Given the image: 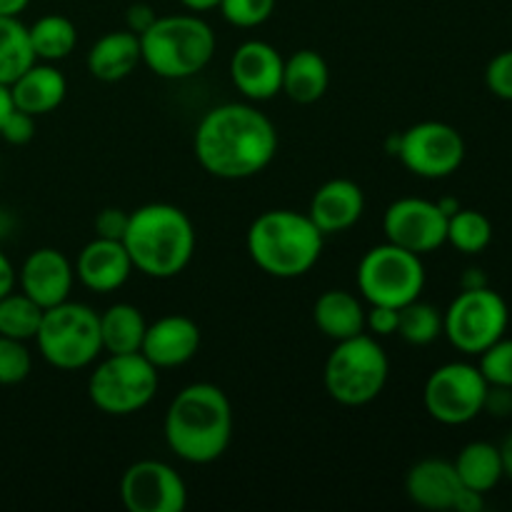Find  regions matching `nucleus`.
<instances>
[{
    "instance_id": "obj_43",
    "label": "nucleus",
    "mask_w": 512,
    "mask_h": 512,
    "mask_svg": "<svg viewBox=\"0 0 512 512\" xmlns=\"http://www.w3.org/2000/svg\"><path fill=\"white\" fill-rule=\"evenodd\" d=\"M488 285V278L480 268H468L460 278V290H475V288H485Z\"/></svg>"
},
{
    "instance_id": "obj_36",
    "label": "nucleus",
    "mask_w": 512,
    "mask_h": 512,
    "mask_svg": "<svg viewBox=\"0 0 512 512\" xmlns=\"http://www.w3.org/2000/svg\"><path fill=\"white\" fill-rule=\"evenodd\" d=\"M35 135V115L23 113V110L13 108L8 118L0 125V138L10 145H25L30 143Z\"/></svg>"
},
{
    "instance_id": "obj_8",
    "label": "nucleus",
    "mask_w": 512,
    "mask_h": 512,
    "mask_svg": "<svg viewBox=\"0 0 512 512\" xmlns=\"http://www.w3.org/2000/svg\"><path fill=\"white\" fill-rule=\"evenodd\" d=\"M158 368L143 353L108 355L88 380V398L105 415H133L158 393Z\"/></svg>"
},
{
    "instance_id": "obj_19",
    "label": "nucleus",
    "mask_w": 512,
    "mask_h": 512,
    "mask_svg": "<svg viewBox=\"0 0 512 512\" xmlns=\"http://www.w3.org/2000/svg\"><path fill=\"white\" fill-rule=\"evenodd\" d=\"M365 213V195L355 180L333 178L315 190L310 200V220L323 235L345 233L353 228Z\"/></svg>"
},
{
    "instance_id": "obj_16",
    "label": "nucleus",
    "mask_w": 512,
    "mask_h": 512,
    "mask_svg": "<svg viewBox=\"0 0 512 512\" xmlns=\"http://www.w3.org/2000/svg\"><path fill=\"white\" fill-rule=\"evenodd\" d=\"M75 270L65 253L55 248H38L25 258L18 273L20 290L43 310L65 303L73 290Z\"/></svg>"
},
{
    "instance_id": "obj_11",
    "label": "nucleus",
    "mask_w": 512,
    "mask_h": 512,
    "mask_svg": "<svg viewBox=\"0 0 512 512\" xmlns=\"http://www.w3.org/2000/svg\"><path fill=\"white\" fill-rule=\"evenodd\" d=\"M488 380L470 363H448L433 370L423 390L425 410L443 425H465L483 413Z\"/></svg>"
},
{
    "instance_id": "obj_40",
    "label": "nucleus",
    "mask_w": 512,
    "mask_h": 512,
    "mask_svg": "<svg viewBox=\"0 0 512 512\" xmlns=\"http://www.w3.org/2000/svg\"><path fill=\"white\" fill-rule=\"evenodd\" d=\"M155 18H158V15H155V10L150 8L148 3L130 5L128 13H125V23H128V30H130V33H135V35H143L145 30H148L150 25L155 23Z\"/></svg>"
},
{
    "instance_id": "obj_18",
    "label": "nucleus",
    "mask_w": 512,
    "mask_h": 512,
    "mask_svg": "<svg viewBox=\"0 0 512 512\" xmlns=\"http://www.w3.org/2000/svg\"><path fill=\"white\" fill-rule=\"evenodd\" d=\"M133 270V260H130L123 240L108 238L90 240L80 250L78 263H75V275L80 278V283L95 293H113V290L123 288Z\"/></svg>"
},
{
    "instance_id": "obj_7",
    "label": "nucleus",
    "mask_w": 512,
    "mask_h": 512,
    "mask_svg": "<svg viewBox=\"0 0 512 512\" xmlns=\"http://www.w3.org/2000/svg\"><path fill=\"white\" fill-rule=\"evenodd\" d=\"M45 363L58 370H80L95 363L103 353L100 343V313L85 303L53 305L43 313L35 335Z\"/></svg>"
},
{
    "instance_id": "obj_3",
    "label": "nucleus",
    "mask_w": 512,
    "mask_h": 512,
    "mask_svg": "<svg viewBox=\"0 0 512 512\" xmlns=\"http://www.w3.org/2000/svg\"><path fill=\"white\" fill-rule=\"evenodd\" d=\"M123 245L138 273L155 280H170L183 273L193 260V220L178 205L148 203L130 213Z\"/></svg>"
},
{
    "instance_id": "obj_24",
    "label": "nucleus",
    "mask_w": 512,
    "mask_h": 512,
    "mask_svg": "<svg viewBox=\"0 0 512 512\" xmlns=\"http://www.w3.org/2000/svg\"><path fill=\"white\" fill-rule=\"evenodd\" d=\"M330 85L328 63L315 50H298L285 60L283 68V93L293 103L310 105L318 103Z\"/></svg>"
},
{
    "instance_id": "obj_37",
    "label": "nucleus",
    "mask_w": 512,
    "mask_h": 512,
    "mask_svg": "<svg viewBox=\"0 0 512 512\" xmlns=\"http://www.w3.org/2000/svg\"><path fill=\"white\" fill-rule=\"evenodd\" d=\"M365 330H370V335H378V338L398 333V308L370 305V310H365Z\"/></svg>"
},
{
    "instance_id": "obj_6",
    "label": "nucleus",
    "mask_w": 512,
    "mask_h": 512,
    "mask_svg": "<svg viewBox=\"0 0 512 512\" xmlns=\"http://www.w3.org/2000/svg\"><path fill=\"white\" fill-rule=\"evenodd\" d=\"M390 363L375 335L360 333L338 340L323 370V383L330 398L348 408L368 405L383 393Z\"/></svg>"
},
{
    "instance_id": "obj_14",
    "label": "nucleus",
    "mask_w": 512,
    "mask_h": 512,
    "mask_svg": "<svg viewBox=\"0 0 512 512\" xmlns=\"http://www.w3.org/2000/svg\"><path fill=\"white\" fill-rule=\"evenodd\" d=\"M120 500L130 512H183L188 488L168 463L138 460L123 473Z\"/></svg>"
},
{
    "instance_id": "obj_41",
    "label": "nucleus",
    "mask_w": 512,
    "mask_h": 512,
    "mask_svg": "<svg viewBox=\"0 0 512 512\" xmlns=\"http://www.w3.org/2000/svg\"><path fill=\"white\" fill-rule=\"evenodd\" d=\"M483 508H485V493H478V490H470V488L460 490L453 505V510L458 512H480Z\"/></svg>"
},
{
    "instance_id": "obj_27",
    "label": "nucleus",
    "mask_w": 512,
    "mask_h": 512,
    "mask_svg": "<svg viewBox=\"0 0 512 512\" xmlns=\"http://www.w3.org/2000/svg\"><path fill=\"white\" fill-rule=\"evenodd\" d=\"M28 33L35 60H45V63H58L68 58L78 45V28L68 15H43L30 25Z\"/></svg>"
},
{
    "instance_id": "obj_1",
    "label": "nucleus",
    "mask_w": 512,
    "mask_h": 512,
    "mask_svg": "<svg viewBox=\"0 0 512 512\" xmlns=\"http://www.w3.org/2000/svg\"><path fill=\"white\" fill-rule=\"evenodd\" d=\"M275 153L278 130L255 105H218L203 115L195 130V158L215 178H253L273 163Z\"/></svg>"
},
{
    "instance_id": "obj_4",
    "label": "nucleus",
    "mask_w": 512,
    "mask_h": 512,
    "mask_svg": "<svg viewBox=\"0 0 512 512\" xmlns=\"http://www.w3.org/2000/svg\"><path fill=\"white\" fill-rule=\"evenodd\" d=\"M325 235L308 213L265 210L248 228V255L263 273L290 280L310 273L323 253Z\"/></svg>"
},
{
    "instance_id": "obj_34",
    "label": "nucleus",
    "mask_w": 512,
    "mask_h": 512,
    "mask_svg": "<svg viewBox=\"0 0 512 512\" xmlns=\"http://www.w3.org/2000/svg\"><path fill=\"white\" fill-rule=\"evenodd\" d=\"M278 0H220V13L235 28H258L275 13Z\"/></svg>"
},
{
    "instance_id": "obj_31",
    "label": "nucleus",
    "mask_w": 512,
    "mask_h": 512,
    "mask_svg": "<svg viewBox=\"0 0 512 512\" xmlns=\"http://www.w3.org/2000/svg\"><path fill=\"white\" fill-rule=\"evenodd\" d=\"M398 335L410 345H430L443 335V315L430 303L413 300L398 310Z\"/></svg>"
},
{
    "instance_id": "obj_49",
    "label": "nucleus",
    "mask_w": 512,
    "mask_h": 512,
    "mask_svg": "<svg viewBox=\"0 0 512 512\" xmlns=\"http://www.w3.org/2000/svg\"><path fill=\"white\" fill-rule=\"evenodd\" d=\"M8 230H10V218L5 210H0V238H5V235H8Z\"/></svg>"
},
{
    "instance_id": "obj_22",
    "label": "nucleus",
    "mask_w": 512,
    "mask_h": 512,
    "mask_svg": "<svg viewBox=\"0 0 512 512\" xmlns=\"http://www.w3.org/2000/svg\"><path fill=\"white\" fill-rule=\"evenodd\" d=\"M85 63H88V73L93 78L103 80V83H118L143 63L140 38L128 28L105 33L103 38L95 40Z\"/></svg>"
},
{
    "instance_id": "obj_12",
    "label": "nucleus",
    "mask_w": 512,
    "mask_h": 512,
    "mask_svg": "<svg viewBox=\"0 0 512 512\" xmlns=\"http://www.w3.org/2000/svg\"><path fill=\"white\" fill-rule=\"evenodd\" d=\"M398 158L418 178H448L463 165L465 140L453 125L423 120L400 133Z\"/></svg>"
},
{
    "instance_id": "obj_33",
    "label": "nucleus",
    "mask_w": 512,
    "mask_h": 512,
    "mask_svg": "<svg viewBox=\"0 0 512 512\" xmlns=\"http://www.w3.org/2000/svg\"><path fill=\"white\" fill-rule=\"evenodd\" d=\"M30 368H33V358L23 340L0 335V385L23 383L30 375Z\"/></svg>"
},
{
    "instance_id": "obj_5",
    "label": "nucleus",
    "mask_w": 512,
    "mask_h": 512,
    "mask_svg": "<svg viewBox=\"0 0 512 512\" xmlns=\"http://www.w3.org/2000/svg\"><path fill=\"white\" fill-rule=\"evenodd\" d=\"M140 38L143 63L168 80L193 78L215 53V33L198 15H158Z\"/></svg>"
},
{
    "instance_id": "obj_35",
    "label": "nucleus",
    "mask_w": 512,
    "mask_h": 512,
    "mask_svg": "<svg viewBox=\"0 0 512 512\" xmlns=\"http://www.w3.org/2000/svg\"><path fill=\"white\" fill-rule=\"evenodd\" d=\"M485 83L500 100H512V50L495 55L485 68Z\"/></svg>"
},
{
    "instance_id": "obj_10",
    "label": "nucleus",
    "mask_w": 512,
    "mask_h": 512,
    "mask_svg": "<svg viewBox=\"0 0 512 512\" xmlns=\"http://www.w3.org/2000/svg\"><path fill=\"white\" fill-rule=\"evenodd\" d=\"M510 310L503 295L490 285L460 290L443 315V335L465 355H480L508 330Z\"/></svg>"
},
{
    "instance_id": "obj_32",
    "label": "nucleus",
    "mask_w": 512,
    "mask_h": 512,
    "mask_svg": "<svg viewBox=\"0 0 512 512\" xmlns=\"http://www.w3.org/2000/svg\"><path fill=\"white\" fill-rule=\"evenodd\" d=\"M480 373L488 385H503L512 388V338L495 340L490 348L480 353Z\"/></svg>"
},
{
    "instance_id": "obj_47",
    "label": "nucleus",
    "mask_w": 512,
    "mask_h": 512,
    "mask_svg": "<svg viewBox=\"0 0 512 512\" xmlns=\"http://www.w3.org/2000/svg\"><path fill=\"white\" fill-rule=\"evenodd\" d=\"M180 3H183L188 10H193V13H205V10L218 8L220 0H180Z\"/></svg>"
},
{
    "instance_id": "obj_30",
    "label": "nucleus",
    "mask_w": 512,
    "mask_h": 512,
    "mask_svg": "<svg viewBox=\"0 0 512 512\" xmlns=\"http://www.w3.org/2000/svg\"><path fill=\"white\" fill-rule=\"evenodd\" d=\"M490 240H493V225L480 210L460 208L448 218V243L460 253H483Z\"/></svg>"
},
{
    "instance_id": "obj_38",
    "label": "nucleus",
    "mask_w": 512,
    "mask_h": 512,
    "mask_svg": "<svg viewBox=\"0 0 512 512\" xmlns=\"http://www.w3.org/2000/svg\"><path fill=\"white\" fill-rule=\"evenodd\" d=\"M130 213L120 208H105L100 210L95 218V238H108V240H123L125 228H128Z\"/></svg>"
},
{
    "instance_id": "obj_48",
    "label": "nucleus",
    "mask_w": 512,
    "mask_h": 512,
    "mask_svg": "<svg viewBox=\"0 0 512 512\" xmlns=\"http://www.w3.org/2000/svg\"><path fill=\"white\" fill-rule=\"evenodd\" d=\"M438 205H440V210H443V213L448 215V218H450V215H453V213H458V210H460V203H458V200H455V198H445V200H438Z\"/></svg>"
},
{
    "instance_id": "obj_2",
    "label": "nucleus",
    "mask_w": 512,
    "mask_h": 512,
    "mask_svg": "<svg viewBox=\"0 0 512 512\" xmlns=\"http://www.w3.org/2000/svg\"><path fill=\"white\" fill-rule=\"evenodd\" d=\"M165 443L180 460L215 463L233 438V408L218 385L193 383L170 403L163 423Z\"/></svg>"
},
{
    "instance_id": "obj_44",
    "label": "nucleus",
    "mask_w": 512,
    "mask_h": 512,
    "mask_svg": "<svg viewBox=\"0 0 512 512\" xmlns=\"http://www.w3.org/2000/svg\"><path fill=\"white\" fill-rule=\"evenodd\" d=\"M30 5V0H0V15H20Z\"/></svg>"
},
{
    "instance_id": "obj_25",
    "label": "nucleus",
    "mask_w": 512,
    "mask_h": 512,
    "mask_svg": "<svg viewBox=\"0 0 512 512\" xmlns=\"http://www.w3.org/2000/svg\"><path fill=\"white\" fill-rule=\"evenodd\" d=\"M145 330L148 323L143 313L130 303H115L100 313V343L110 355L140 353Z\"/></svg>"
},
{
    "instance_id": "obj_23",
    "label": "nucleus",
    "mask_w": 512,
    "mask_h": 512,
    "mask_svg": "<svg viewBox=\"0 0 512 512\" xmlns=\"http://www.w3.org/2000/svg\"><path fill=\"white\" fill-rule=\"evenodd\" d=\"M313 320L330 340H348L365 333V308L348 290H325L313 305Z\"/></svg>"
},
{
    "instance_id": "obj_39",
    "label": "nucleus",
    "mask_w": 512,
    "mask_h": 512,
    "mask_svg": "<svg viewBox=\"0 0 512 512\" xmlns=\"http://www.w3.org/2000/svg\"><path fill=\"white\" fill-rule=\"evenodd\" d=\"M483 410L485 413L493 415V418H508V415H512V388H503V385H488Z\"/></svg>"
},
{
    "instance_id": "obj_45",
    "label": "nucleus",
    "mask_w": 512,
    "mask_h": 512,
    "mask_svg": "<svg viewBox=\"0 0 512 512\" xmlns=\"http://www.w3.org/2000/svg\"><path fill=\"white\" fill-rule=\"evenodd\" d=\"M500 458H503V470L505 475L512 480V433L505 438V443L500 445Z\"/></svg>"
},
{
    "instance_id": "obj_9",
    "label": "nucleus",
    "mask_w": 512,
    "mask_h": 512,
    "mask_svg": "<svg viewBox=\"0 0 512 512\" xmlns=\"http://www.w3.org/2000/svg\"><path fill=\"white\" fill-rule=\"evenodd\" d=\"M358 288L370 305L403 308L420 298L425 268L420 255L385 240L363 255L358 265Z\"/></svg>"
},
{
    "instance_id": "obj_28",
    "label": "nucleus",
    "mask_w": 512,
    "mask_h": 512,
    "mask_svg": "<svg viewBox=\"0 0 512 512\" xmlns=\"http://www.w3.org/2000/svg\"><path fill=\"white\" fill-rule=\"evenodd\" d=\"M35 63L28 25L18 15H0V83L10 85Z\"/></svg>"
},
{
    "instance_id": "obj_42",
    "label": "nucleus",
    "mask_w": 512,
    "mask_h": 512,
    "mask_svg": "<svg viewBox=\"0 0 512 512\" xmlns=\"http://www.w3.org/2000/svg\"><path fill=\"white\" fill-rule=\"evenodd\" d=\"M15 283H18V273H15L13 263L8 260V255L0 250V298H5L8 293H13Z\"/></svg>"
},
{
    "instance_id": "obj_15",
    "label": "nucleus",
    "mask_w": 512,
    "mask_h": 512,
    "mask_svg": "<svg viewBox=\"0 0 512 512\" xmlns=\"http://www.w3.org/2000/svg\"><path fill=\"white\" fill-rule=\"evenodd\" d=\"M283 68L285 60L278 48L265 40H248L233 53L230 78L245 98L260 103L283 93Z\"/></svg>"
},
{
    "instance_id": "obj_13",
    "label": "nucleus",
    "mask_w": 512,
    "mask_h": 512,
    "mask_svg": "<svg viewBox=\"0 0 512 512\" xmlns=\"http://www.w3.org/2000/svg\"><path fill=\"white\" fill-rule=\"evenodd\" d=\"M385 240L415 255H425L448 243V215L438 203L423 198H400L383 215Z\"/></svg>"
},
{
    "instance_id": "obj_21",
    "label": "nucleus",
    "mask_w": 512,
    "mask_h": 512,
    "mask_svg": "<svg viewBox=\"0 0 512 512\" xmlns=\"http://www.w3.org/2000/svg\"><path fill=\"white\" fill-rule=\"evenodd\" d=\"M8 88L10 98H13V108L35 115V118L53 113L65 100V93H68L65 75L55 65L48 63H33Z\"/></svg>"
},
{
    "instance_id": "obj_46",
    "label": "nucleus",
    "mask_w": 512,
    "mask_h": 512,
    "mask_svg": "<svg viewBox=\"0 0 512 512\" xmlns=\"http://www.w3.org/2000/svg\"><path fill=\"white\" fill-rule=\"evenodd\" d=\"M10 110H13V98H10V88H8V85L0 83V125H3V120L8 118Z\"/></svg>"
},
{
    "instance_id": "obj_26",
    "label": "nucleus",
    "mask_w": 512,
    "mask_h": 512,
    "mask_svg": "<svg viewBox=\"0 0 512 512\" xmlns=\"http://www.w3.org/2000/svg\"><path fill=\"white\" fill-rule=\"evenodd\" d=\"M453 465L463 488L478 490V493H490L505 478L500 448L493 443H483V440L465 445Z\"/></svg>"
},
{
    "instance_id": "obj_20",
    "label": "nucleus",
    "mask_w": 512,
    "mask_h": 512,
    "mask_svg": "<svg viewBox=\"0 0 512 512\" xmlns=\"http://www.w3.org/2000/svg\"><path fill=\"white\" fill-rule=\"evenodd\" d=\"M463 490L455 465L440 458H425L408 470L405 493L425 510H453L455 498Z\"/></svg>"
},
{
    "instance_id": "obj_17",
    "label": "nucleus",
    "mask_w": 512,
    "mask_h": 512,
    "mask_svg": "<svg viewBox=\"0 0 512 512\" xmlns=\"http://www.w3.org/2000/svg\"><path fill=\"white\" fill-rule=\"evenodd\" d=\"M200 350V328L188 315H165L148 325L140 353L158 370L180 368Z\"/></svg>"
},
{
    "instance_id": "obj_29",
    "label": "nucleus",
    "mask_w": 512,
    "mask_h": 512,
    "mask_svg": "<svg viewBox=\"0 0 512 512\" xmlns=\"http://www.w3.org/2000/svg\"><path fill=\"white\" fill-rule=\"evenodd\" d=\"M43 313L45 310L35 300H30L23 290L20 293L13 290L0 298V335L23 340V343L35 340Z\"/></svg>"
}]
</instances>
